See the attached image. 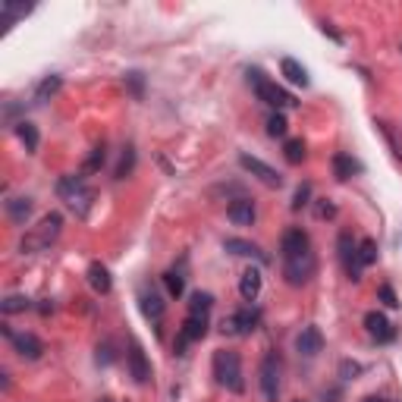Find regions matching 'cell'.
Masks as SVG:
<instances>
[{
	"label": "cell",
	"mask_w": 402,
	"mask_h": 402,
	"mask_svg": "<svg viewBox=\"0 0 402 402\" xmlns=\"http://www.w3.org/2000/svg\"><path fill=\"white\" fill-rule=\"evenodd\" d=\"M280 69H283V75H286L293 85H302V89H308V82H311V79H308V69L302 66L299 60H293V57H286V60L280 63Z\"/></svg>",
	"instance_id": "24"
},
{
	"label": "cell",
	"mask_w": 402,
	"mask_h": 402,
	"mask_svg": "<svg viewBox=\"0 0 402 402\" xmlns=\"http://www.w3.org/2000/svg\"><path fill=\"white\" fill-rule=\"evenodd\" d=\"M60 85H63L60 75H48V79H44V82L35 89V101L42 104V101H48V98H54L57 91H60Z\"/></svg>",
	"instance_id": "27"
},
{
	"label": "cell",
	"mask_w": 402,
	"mask_h": 402,
	"mask_svg": "<svg viewBox=\"0 0 402 402\" xmlns=\"http://www.w3.org/2000/svg\"><path fill=\"white\" fill-rule=\"evenodd\" d=\"M226 217L232 220L236 226H252L255 217H258V211H255V201L246 195H239L236 201H230V208H226Z\"/></svg>",
	"instance_id": "15"
},
{
	"label": "cell",
	"mask_w": 402,
	"mask_h": 402,
	"mask_svg": "<svg viewBox=\"0 0 402 402\" xmlns=\"http://www.w3.org/2000/svg\"><path fill=\"white\" fill-rule=\"evenodd\" d=\"M208 334V318H198V314H189L183 320V327H179V336H176V352L183 355L189 342H198L201 336Z\"/></svg>",
	"instance_id": "10"
},
{
	"label": "cell",
	"mask_w": 402,
	"mask_h": 402,
	"mask_svg": "<svg viewBox=\"0 0 402 402\" xmlns=\"http://www.w3.org/2000/svg\"><path fill=\"white\" fill-rule=\"evenodd\" d=\"M377 299H381V302H383V305H387V308H399V299H396L393 286H387V283H383V286L377 289Z\"/></svg>",
	"instance_id": "36"
},
{
	"label": "cell",
	"mask_w": 402,
	"mask_h": 402,
	"mask_svg": "<svg viewBox=\"0 0 402 402\" xmlns=\"http://www.w3.org/2000/svg\"><path fill=\"white\" fill-rule=\"evenodd\" d=\"M101 164H104V145H101V148H95V151H91V157H89V161H85V173H95Z\"/></svg>",
	"instance_id": "38"
},
{
	"label": "cell",
	"mask_w": 402,
	"mask_h": 402,
	"mask_svg": "<svg viewBox=\"0 0 402 402\" xmlns=\"http://www.w3.org/2000/svg\"><path fill=\"white\" fill-rule=\"evenodd\" d=\"M361 402H387V399H383V396H365Z\"/></svg>",
	"instance_id": "41"
},
{
	"label": "cell",
	"mask_w": 402,
	"mask_h": 402,
	"mask_svg": "<svg viewBox=\"0 0 402 402\" xmlns=\"http://www.w3.org/2000/svg\"><path fill=\"white\" fill-rule=\"evenodd\" d=\"M361 374V365H358V361H342V365H340V377H342V381H352V377H358Z\"/></svg>",
	"instance_id": "37"
},
{
	"label": "cell",
	"mask_w": 402,
	"mask_h": 402,
	"mask_svg": "<svg viewBox=\"0 0 402 402\" xmlns=\"http://www.w3.org/2000/svg\"><path fill=\"white\" fill-rule=\"evenodd\" d=\"M334 214H336V208L330 201H320L318 205V217H334Z\"/></svg>",
	"instance_id": "40"
},
{
	"label": "cell",
	"mask_w": 402,
	"mask_h": 402,
	"mask_svg": "<svg viewBox=\"0 0 402 402\" xmlns=\"http://www.w3.org/2000/svg\"><path fill=\"white\" fill-rule=\"evenodd\" d=\"M324 349V336H320L318 327H302V334L295 336V352L305 355V358H314V355Z\"/></svg>",
	"instance_id": "17"
},
{
	"label": "cell",
	"mask_w": 402,
	"mask_h": 402,
	"mask_svg": "<svg viewBox=\"0 0 402 402\" xmlns=\"http://www.w3.org/2000/svg\"><path fill=\"white\" fill-rule=\"evenodd\" d=\"M60 226H63V217L57 211L44 214V217L38 220V226H32V230L26 232V239H22V252H44V248H51V242L60 236Z\"/></svg>",
	"instance_id": "3"
},
{
	"label": "cell",
	"mask_w": 402,
	"mask_h": 402,
	"mask_svg": "<svg viewBox=\"0 0 402 402\" xmlns=\"http://www.w3.org/2000/svg\"><path fill=\"white\" fill-rule=\"evenodd\" d=\"M214 377H217V383L226 387L230 393H242V390H246V381H242V361H239V355L230 352V349L214 352Z\"/></svg>",
	"instance_id": "2"
},
{
	"label": "cell",
	"mask_w": 402,
	"mask_h": 402,
	"mask_svg": "<svg viewBox=\"0 0 402 402\" xmlns=\"http://www.w3.org/2000/svg\"><path fill=\"white\" fill-rule=\"evenodd\" d=\"M283 157H286L289 164H302V161H305V142H302V138H289V142L283 145Z\"/></svg>",
	"instance_id": "28"
},
{
	"label": "cell",
	"mask_w": 402,
	"mask_h": 402,
	"mask_svg": "<svg viewBox=\"0 0 402 402\" xmlns=\"http://www.w3.org/2000/svg\"><path fill=\"white\" fill-rule=\"evenodd\" d=\"M308 198H311V185L302 183L299 189H295V198H293V211H302V208L308 205Z\"/></svg>",
	"instance_id": "35"
},
{
	"label": "cell",
	"mask_w": 402,
	"mask_h": 402,
	"mask_svg": "<svg viewBox=\"0 0 402 402\" xmlns=\"http://www.w3.org/2000/svg\"><path fill=\"white\" fill-rule=\"evenodd\" d=\"M286 129H289V123H286V116L280 113V110L267 116V136H273V138L280 136V138H283V136H286Z\"/></svg>",
	"instance_id": "34"
},
{
	"label": "cell",
	"mask_w": 402,
	"mask_h": 402,
	"mask_svg": "<svg viewBox=\"0 0 402 402\" xmlns=\"http://www.w3.org/2000/svg\"><path fill=\"white\" fill-rule=\"evenodd\" d=\"M248 85H252L255 95H258L264 104H271L273 110L295 107V104H299L293 95H289V91H283L277 82H271V79H267V75L261 73V69H248Z\"/></svg>",
	"instance_id": "4"
},
{
	"label": "cell",
	"mask_w": 402,
	"mask_h": 402,
	"mask_svg": "<svg viewBox=\"0 0 402 402\" xmlns=\"http://www.w3.org/2000/svg\"><path fill=\"white\" fill-rule=\"evenodd\" d=\"M126 361H129V374H132V381L136 383H151V361H148V355L142 352V346L138 342H132L129 346V355H126Z\"/></svg>",
	"instance_id": "11"
},
{
	"label": "cell",
	"mask_w": 402,
	"mask_h": 402,
	"mask_svg": "<svg viewBox=\"0 0 402 402\" xmlns=\"http://www.w3.org/2000/svg\"><path fill=\"white\" fill-rule=\"evenodd\" d=\"M138 308H142V314L151 320V324H161V320H164V311H167L164 299H161L154 289H148V286L138 293Z\"/></svg>",
	"instance_id": "16"
},
{
	"label": "cell",
	"mask_w": 402,
	"mask_h": 402,
	"mask_svg": "<svg viewBox=\"0 0 402 402\" xmlns=\"http://www.w3.org/2000/svg\"><path fill=\"white\" fill-rule=\"evenodd\" d=\"M126 89H129V95L136 98V101H142L145 98V73H138V69L126 73Z\"/></svg>",
	"instance_id": "29"
},
{
	"label": "cell",
	"mask_w": 402,
	"mask_h": 402,
	"mask_svg": "<svg viewBox=\"0 0 402 402\" xmlns=\"http://www.w3.org/2000/svg\"><path fill=\"white\" fill-rule=\"evenodd\" d=\"M258 320H261V314L255 311V308H242V311L223 318V327L220 330H223L226 336H248L255 327H258Z\"/></svg>",
	"instance_id": "6"
},
{
	"label": "cell",
	"mask_w": 402,
	"mask_h": 402,
	"mask_svg": "<svg viewBox=\"0 0 402 402\" xmlns=\"http://www.w3.org/2000/svg\"><path fill=\"white\" fill-rule=\"evenodd\" d=\"M32 13V7L28 3H16V0H3L0 3V26H13L16 19H22V16Z\"/></svg>",
	"instance_id": "23"
},
{
	"label": "cell",
	"mask_w": 402,
	"mask_h": 402,
	"mask_svg": "<svg viewBox=\"0 0 402 402\" xmlns=\"http://www.w3.org/2000/svg\"><path fill=\"white\" fill-rule=\"evenodd\" d=\"M223 248H226V252H232V255H242V258H258L261 264H267V255L261 252L255 242H248V239H226Z\"/></svg>",
	"instance_id": "18"
},
{
	"label": "cell",
	"mask_w": 402,
	"mask_h": 402,
	"mask_svg": "<svg viewBox=\"0 0 402 402\" xmlns=\"http://www.w3.org/2000/svg\"><path fill=\"white\" fill-rule=\"evenodd\" d=\"M116 355H113V346L110 342H104V346H98V365H110Z\"/></svg>",
	"instance_id": "39"
},
{
	"label": "cell",
	"mask_w": 402,
	"mask_h": 402,
	"mask_svg": "<svg viewBox=\"0 0 402 402\" xmlns=\"http://www.w3.org/2000/svg\"><path fill=\"white\" fill-rule=\"evenodd\" d=\"M261 393H264L267 402H277L280 399V358L273 352L264 355V361H261Z\"/></svg>",
	"instance_id": "5"
},
{
	"label": "cell",
	"mask_w": 402,
	"mask_h": 402,
	"mask_svg": "<svg viewBox=\"0 0 402 402\" xmlns=\"http://www.w3.org/2000/svg\"><path fill=\"white\" fill-rule=\"evenodd\" d=\"M164 283H167V293L173 295V299H179L183 295V289H185V277L179 271H167L164 273Z\"/></svg>",
	"instance_id": "33"
},
{
	"label": "cell",
	"mask_w": 402,
	"mask_h": 402,
	"mask_svg": "<svg viewBox=\"0 0 402 402\" xmlns=\"http://www.w3.org/2000/svg\"><path fill=\"white\" fill-rule=\"evenodd\" d=\"M3 336H7L10 342H13V349L22 355V358H28V361H35V358H42V352H44V342L38 340L35 334H16L13 327H7L3 324Z\"/></svg>",
	"instance_id": "7"
},
{
	"label": "cell",
	"mask_w": 402,
	"mask_h": 402,
	"mask_svg": "<svg viewBox=\"0 0 402 402\" xmlns=\"http://www.w3.org/2000/svg\"><path fill=\"white\" fill-rule=\"evenodd\" d=\"M280 248H283V258H295V255L311 252V239H308L305 230L293 226V230L283 232V242H280Z\"/></svg>",
	"instance_id": "12"
},
{
	"label": "cell",
	"mask_w": 402,
	"mask_h": 402,
	"mask_svg": "<svg viewBox=\"0 0 402 402\" xmlns=\"http://www.w3.org/2000/svg\"><path fill=\"white\" fill-rule=\"evenodd\" d=\"M26 308H32V302H28L26 295H7V299L0 302V311L3 314H19V311H26Z\"/></svg>",
	"instance_id": "32"
},
{
	"label": "cell",
	"mask_w": 402,
	"mask_h": 402,
	"mask_svg": "<svg viewBox=\"0 0 402 402\" xmlns=\"http://www.w3.org/2000/svg\"><path fill=\"white\" fill-rule=\"evenodd\" d=\"M283 271H286V280L293 286H302L314 273V255L305 252V255H295V258H283Z\"/></svg>",
	"instance_id": "8"
},
{
	"label": "cell",
	"mask_w": 402,
	"mask_h": 402,
	"mask_svg": "<svg viewBox=\"0 0 402 402\" xmlns=\"http://www.w3.org/2000/svg\"><path fill=\"white\" fill-rule=\"evenodd\" d=\"M239 164H242V170H248L255 179H261V183L271 185V189H280V185H283V176H280L273 167H267L264 161H258V157L242 154V157H239Z\"/></svg>",
	"instance_id": "9"
},
{
	"label": "cell",
	"mask_w": 402,
	"mask_h": 402,
	"mask_svg": "<svg viewBox=\"0 0 402 402\" xmlns=\"http://www.w3.org/2000/svg\"><path fill=\"white\" fill-rule=\"evenodd\" d=\"M211 305H214V295H211V293H192L189 314H198V318H208Z\"/></svg>",
	"instance_id": "26"
},
{
	"label": "cell",
	"mask_w": 402,
	"mask_h": 402,
	"mask_svg": "<svg viewBox=\"0 0 402 402\" xmlns=\"http://www.w3.org/2000/svg\"><path fill=\"white\" fill-rule=\"evenodd\" d=\"M261 293V271L258 267H248L246 273H242V280H239V295L246 302H255Z\"/></svg>",
	"instance_id": "20"
},
{
	"label": "cell",
	"mask_w": 402,
	"mask_h": 402,
	"mask_svg": "<svg viewBox=\"0 0 402 402\" xmlns=\"http://www.w3.org/2000/svg\"><path fill=\"white\" fill-rule=\"evenodd\" d=\"M132 167H136V148L132 145H126L123 154H120V167H116V179H126L132 173Z\"/></svg>",
	"instance_id": "30"
},
{
	"label": "cell",
	"mask_w": 402,
	"mask_h": 402,
	"mask_svg": "<svg viewBox=\"0 0 402 402\" xmlns=\"http://www.w3.org/2000/svg\"><path fill=\"white\" fill-rule=\"evenodd\" d=\"M334 173H336V179H342V183H346V179H352L355 173H361V164L358 161H355L352 154H334Z\"/></svg>",
	"instance_id": "22"
},
{
	"label": "cell",
	"mask_w": 402,
	"mask_h": 402,
	"mask_svg": "<svg viewBox=\"0 0 402 402\" xmlns=\"http://www.w3.org/2000/svg\"><path fill=\"white\" fill-rule=\"evenodd\" d=\"M340 261H342V267H346L349 280H355V283H358V280H361L358 246H352V236H349V232H342V236H340Z\"/></svg>",
	"instance_id": "14"
},
{
	"label": "cell",
	"mask_w": 402,
	"mask_h": 402,
	"mask_svg": "<svg viewBox=\"0 0 402 402\" xmlns=\"http://www.w3.org/2000/svg\"><path fill=\"white\" fill-rule=\"evenodd\" d=\"M7 217L16 226H26V220L32 217V198H7Z\"/></svg>",
	"instance_id": "21"
},
{
	"label": "cell",
	"mask_w": 402,
	"mask_h": 402,
	"mask_svg": "<svg viewBox=\"0 0 402 402\" xmlns=\"http://www.w3.org/2000/svg\"><path fill=\"white\" fill-rule=\"evenodd\" d=\"M57 195L66 201V208L75 214V217H85V214L91 211V201H95V192L85 185L82 176H75V173L60 176V183H57Z\"/></svg>",
	"instance_id": "1"
},
{
	"label": "cell",
	"mask_w": 402,
	"mask_h": 402,
	"mask_svg": "<svg viewBox=\"0 0 402 402\" xmlns=\"http://www.w3.org/2000/svg\"><path fill=\"white\" fill-rule=\"evenodd\" d=\"M377 261V242L374 239H361L358 242V264L361 267H368Z\"/></svg>",
	"instance_id": "31"
},
{
	"label": "cell",
	"mask_w": 402,
	"mask_h": 402,
	"mask_svg": "<svg viewBox=\"0 0 402 402\" xmlns=\"http://www.w3.org/2000/svg\"><path fill=\"white\" fill-rule=\"evenodd\" d=\"M365 330H368L371 340H377V342H393L396 340V327L390 324L387 318H383L381 311H368V314H365Z\"/></svg>",
	"instance_id": "13"
},
{
	"label": "cell",
	"mask_w": 402,
	"mask_h": 402,
	"mask_svg": "<svg viewBox=\"0 0 402 402\" xmlns=\"http://www.w3.org/2000/svg\"><path fill=\"white\" fill-rule=\"evenodd\" d=\"M16 136L22 138V145H26V151H38V129H35L32 123H28V120H19V123H16Z\"/></svg>",
	"instance_id": "25"
},
{
	"label": "cell",
	"mask_w": 402,
	"mask_h": 402,
	"mask_svg": "<svg viewBox=\"0 0 402 402\" xmlns=\"http://www.w3.org/2000/svg\"><path fill=\"white\" fill-rule=\"evenodd\" d=\"M89 283H91V289H95V293H101V295L110 293L113 280H110V271L101 264V261H91V264H89Z\"/></svg>",
	"instance_id": "19"
}]
</instances>
